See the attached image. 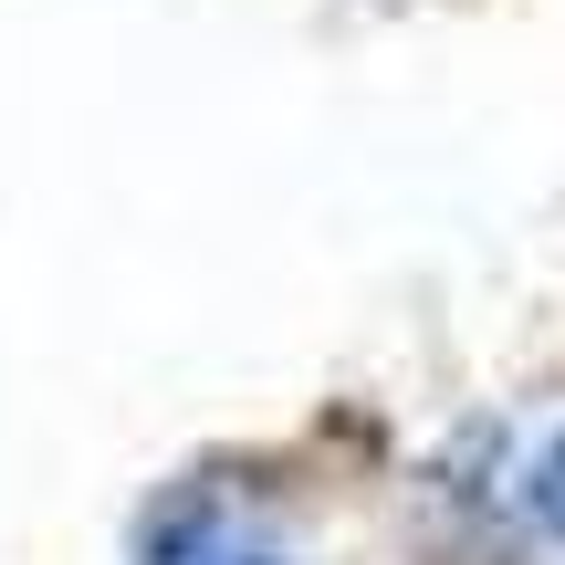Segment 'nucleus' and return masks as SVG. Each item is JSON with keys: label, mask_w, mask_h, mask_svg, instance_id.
<instances>
[{"label": "nucleus", "mask_w": 565, "mask_h": 565, "mask_svg": "<svg viewBox=\"0 0 565 565\" xmlns=\"http://www.w3.org/2000/svg\"><path fill=\"white\" fill-rule=\"evenodd\" d=\"M210 565H282V555H210Z\"/></svg>", "instance_id": "2"}, {"label": "nucleus", "mask_w": 565, "mask_h": 565, "mask_svg": "<svg viewBox=\"0 0 565 565\" xmlns=\"http://www.w3.org/2000/svg\"><path fill=\"white\" fill-rule=\"evenodd\" d=\"M513 513L565 555V429H545V440L524 450V471H513Z\"/></svg>", "instance_id": "1"}]
</instances>
